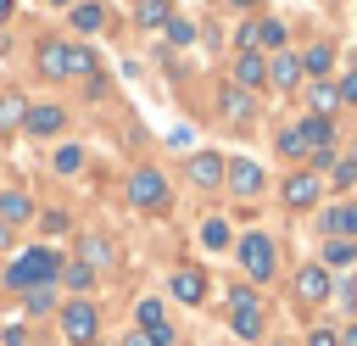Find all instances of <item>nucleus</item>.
Returning a JSON list of instances; mask_svg holds the SVG:
<instances>
[{
	"mask_svg": "<svg viewBox=\"0 0 357 346\" xmlns=\"http://www.w3.org/2000/svg\"><path fill=\"white\" fill-rule=\"evenodd\" d=\"M39 73L45 78H95V56L67 39H39Z\"/></svg>",
	"mask_w": 357,
	"mask_h": 346,
	"instance_id": "nucleus-1",
	"label": "nucleus"
},
{
	"mask_svg": "<svg viewBox=\"0 0 357 346\" xmlns=\"http://www.w3.org/2000/svg\"><path fill=\"white\" fill-rule=\"evenodd\" d=\"M50 279H61V257H56L50 246H33V251H22V257L6 268V285H11V290H45Z\"/></svg>",
	"mask_w": 357,
	"mask_h": 346,
	"instance_id": "nucleus-2",
	"label": "nucleus"
},
{
	"mask_svg": "<svg viewBox=\"0 0 357 346\" xmlns=\"http://www.w3.org/2000/svg\"><path fill=\"white\" fill-rule=\"evenodd\" d=\"M128 201H134V206H145V212H151V206H162V201H167V179H162L156 167L128 173Z\"/></svg>",
	"mask_w": 357,
	"mask_h": 346,
	"instance_id": "nucleus-3",
	"label": "nucleus"
},
{
	"mask_svg": "<svg viewBox=\"0 0 357 346\" xmlns=\"http://www.w3.org/2000/svg\"><path fill=\"white\" fill-rule=\"evenodd\" d=\"M229 307H234V313H229L234 335H245V340H251V335H262V301H257L251 290H234V296H229Z\"/></svg>",
	"mask_w": 357,
	"mask_h": 346,
	"instance_id": "nucleus-4",
	"label": "nucleus"
},
{
	"mask_svg": "<svg viewBox=\"0 0 357 346\" xmlns=\"http://www.w3.org/2000/svg\"><path fill=\"white\" fill-rule=\"evenodd\" d=\"M61 329H67V340L89 346V340H95V329H100V318H95V307H89V301H67V307H61Z\"/></svg>",
	"mask_w": 357,
	"mask_h": 346,
	"instance_id": "nucleus-5",
	"label": "nucleus"
},
{
	"mask_svg": "<svg viewBox=\"0 0 357 346\" xmlns=\"http://www.w3.org/2000/svg\"><path fill=\"white\" fill-rule=\"evenodd\" d=\"M240 262H245L251 279H268V273H273V240H268V234H245V240H240Z\"/></svg>",
	"mask_w": 357,
	"mask_h": 346,
	"instance_id": "nucleus-6",
	"label": "nucleus"
},
{
	"mask_svg": "<svg viewBox=\"0 0 357 346\" xmlns=\"http://www.w3.org/2000/svg\"><path fill=\"white\" fill-rule=\"evenodd\" d=\"M329 290H335V279H329L324 262H307V268L296 273V296H301V301H324Z\"/></svg>",
	"mask_w": 357,
	"mask_h": 346,
	"instance_id": "nucleus-7",
	"label": "nucleus"
},
{
	"mask_svg": "<svg viewBox=\"0 0 357 346\" xmlns=\"http://www.w3.org/2000/svg\"><path fill=\"white\" fill-rule=\"evenodd\" d=\"M22 128H28V134H39V140H50V134H61V128H67V112H61V106H28Z\"/></svg>",
	"mask_w": 357,
	"mask_h": 346,
	"instance_id": "nucleus-8",
	"label": "nucleus"
},
{
	"mask_svg": "<svg viewBox=\"0 0 357 346\" xmlns=\"http://www.w3.org/2000/svg\"><path fill=\"white\" fill-rule=\"evenodd\" d=\"M223 179H229L234 195H257L262 190V167L257 162H223Z\"/></svg>",
	"mask_w": 357,
	"mask_h": 346,
	"instance_id": "nucleus-9",
	"label": "nucleus"
},
{
	"mask_svg": "<svg viewBox=\"0 0 357 346\" xmlns=\"http://www.w3.org/2000/svg\"><path fill=\"white\" fill-rule=\"evenodd\" d=\"M324 229H329V240H357V201L329 206V212H324Z\"/></svg>",
	"mask_w": 357,
	"mask_h": 346,
	"instance_id": "nucleus-10",
	"label": "nucleus"
},
{
	"mask_svg": "<svg viewBox=\"0 0 357 346\" xmlns=\"http://www.w3.org/2000/svg\"><path fill=\"white\" fill-rule=\"evenodd\" d=\"M190 179H195L201 190H218V184H223V156H218V151H201V156L190 162Z\"/></svg>",
	"mask_w": 357,
	"mask_h": 346,
	"instance_id": "nucleus-11",
	"label": "nucleus"
},
{
	"mask_svg": "<svg viewBox=\"0 0 357 346\" xmlns=\"http://www.w3.org/2000/svg\"><path fill=\"white\" fill-rule=\"evenodd\" d=\"M318 201V173H290L284 179V206H312Z\"/></svg>",
	"mask_w": 357,
	"mask_h": 346,
	"instance_id": "nucleus-12",
	"label": "nucleus"
},
{
	"mask_svg": "<svg viewBox=\"0 0 357 346\" xmlns=\"http://www.w3.org/2000/svg\"><path fill=\"white\" fill-rule=\"evenodd\" d=\"M218 106H223V117H229V123H251V95H245L240 84H223Z\"/></svg>",
	"mask_w": 357,
	"mask_h": 346,
	"instance_id": "nucleus-13",
	"label": "nucleus"
},
{
	"mask_svg": "<svg viewBox=\"0 0 357 346\" xmlns=\"http://www.w3.org/2000/svg\"><path fill=\"white\" fill-rule=\"evenodd\" d=\"M28 218H33V201H28L22 190H0V223L17 229V223H28Z\"/></svg>",
	"mask_w": 357,
	"mask_h": 346,
	"instance_id": "nucleus-14",
	"label": "nucleus"
},
{
	"mask_svg": "<svg viewBox=\"0 0 357 346\" xmlns=\"http://www.w3.org/2000/svg\"><path fill=\"white\" fill-rule=\"evenodd\" d=\"M78 262H84L89 273L112 268V240H106V234H89V240H84V251H78Z\"/></svg>",
	"mask_w": 357,
	"mask_h": 346,
	"instance_id": "nucleus-15",
	"label": "nucleus"
},
{
	"mask_svg": "<svg viewBox=\"0 0 357 346\" xmlns=\"http://www.w3.org/2000/svg\"><path fill=\"white\" fill-rule=\"evenodd\" d=\"M173 296H178V301H201V296H206V273H201V268H178V273H173Z\"/></svg>",
	"mask_w": 357,
	"mask_h": 346,
	"instance_id": "nucleus-16",
	"label": "nucleus"
},
{
	"mask_svg": "<svg viewBox=\"0 0 357 346\" xmlns=\"http://www.w3.org/2000/svg\"><path fill=\"white\" fill-rule=\"evenodd\" d=\"M262 78H268V61L257 50H240L234 56V84H262Z\"/></svg>",
	"mask_w": 357,
	"mask_h": 346,
	"instance_id": "nucleus-17",
	"label": "nucleus"
},
{
	"mask_svg": "<svg viewBox=\"0 0 357 346\" xmlns=\"http://www.w3.org/2000/svg\"><path fill=\"white\" fill-rule=\"evenodd\" d=\"M268 78H273L279 89H290V84H301V56H284V50H279V56L268 61Z\"/></svg>",
	"mask_w": 357,
	"mask_h": 346,
	"instance_id": "nucleus-18",
	"label": "nucleus"
},
{
	"mask_svg": "<svg viewBox=\"0 0 357 346\" xmlns=\"http://www.w3.org/2000/svg\"><path fill=\"white\" fill-rule=\"evenodd\" d=\"M301 134H307V145H312V151H329V145H335V123H329V117H307V123H301Z\"/></svg>",
	"mask_w": 357,
	"mask_h": 346,
	"instance_id": "nucleus-19",
	"label": "nucleus"
},
{
	"mask_svg": "<svg viewBox=\"0 0 357 346\" xmlns=\"http://www.w3.org/2000/svg\"><path fill=\"white\" fill-rule=\"evenodd\" d=\"M100 22H106V11H100L95 0H78V6H73V28H78V33H95Z\"/></svg>",
	"mask_w": 357,
	"mask_h": 346,
	"instance_id": "nucleus-20",
	"label": "nucleus"
},
{
	"mask_svg": "<svg viewBox=\"0 0 357 346\" xmlns=\"http://www.w3.org/2000/svg\"><path fill=\"white\" fill-rule=\"evenodd\" d=\"M335 112H340L335 84H312V117H329V123H335Z\"/></svg>",
	"mask_w": 357,
	"mask_h": 346,
	"instance_id": "nucleus-21",
	"label": "nucleus"
},
{
	"mask_svg": "<svg viewBox=\"0 0 357 346\" xmlns=\"http://www.w3.org/2000/svg\"><path fill=\"white\" fill-rule=\"evenodd\" d=\"M134 17H139V28H167V22H173V17H167V0H139Z\"/></svg>",
	"mask_w": 357,
	"mask_h": 346,
	"instance_id": "nucleus-22",
	"label": "nucleus"
},
{
	"mask_svg": "<svg viewBox=\"0 0 357 346\" xmlns=\"http://www.w3.org/2000/svg\"><path fill=\"white\" fill-rule=\"evenodd\" d=\"M324 262H329V268H351V262H357V240H329V246H324Z\"/></svg>",
	"mask_w": 357,
	"mask_h": 346,
	"instance_id": "nucleus-23",
	"label": "nucleus"
},
{
	"mask_svg": "<svg viewBox=\"0 0 357 346\" xmlns=\"http://www.w3.org/2000/svg\"><path fill=\"white\" fill-rule=\"evenodd\" d=\"M307 151H312V145H307V134H301V123L279 134V156H290V162H296V156H307Z\"/></svg>",
	"mask_w": 357,
	"mask_h": 346,
	"instance_id": "nucleus-24",
	"label": "nucleus"
},
{
	"mask_svg": "<svg viewBox=\"0 0 357 346\" xmlns=\"http://www.w3.org/2000/svg\"><path fill=\"white\" fill-rule=\"evenodd\" d=\"M22 117H28V106H22V95H0V134H6V128H17Z\"/></svg>",
	"mask_w": 357,
	"mask_h": 346,
	"instance_id": "nucleus-25",
	"label": "nucleus"
},
{
	"mask_svg": "<svg viewBox=\"0 0 357 346\" xmlns=\"http://www.w3.org/2000/svg\"><path fill=\"white\" fill-rule=\"evenodd\" d=\"M329 67H335V50H329V45H312V50L301 56V73H329Z\"/></svg>",
	"mask_w": 357,
	"mask_h": 346,
	"instance_id": "nucleus-26",
	"label": "nucleus"
},
{
	"mask_svg": "<svg viewBox=\"0 0 357 346\" xmlns=\"http://www.w3.org/2000/svg\"><path fill=\"white\" fill-rule=\"evenodd\" d=\"M257 45H273V50H279V45H284V22H273V17L257 22Z\"/></svg>",
	"mask_w": 357,
	"mask_h": 346,
	"instance_id": "nucleus-27",
	"label": "nucleus"
},
{
	"mask_svg": "<svg viewBox=\"0 0 357 346\" xmlns=\"http://www.w3.org/2000/svg\"><path fill=\"white\" fill-rule=\"evenodd\" d=\"M73 167H84V151L78 145H61L56 151V173H73Z\"/></svg>",
	"mask_w": 357,
	"mask_h": 346,
	"instance_id": "nucleus-28",
	"label": "nucleus"
},
{
	"mask_svg": "<svg viewBox=\"0 0 357 346\" xmlns=\"http://www.w3.org/2000/svg\"><path fill=\"white\" fill-rule=\"evenodd\" d=\"M61 273H67V290H89V285H95V273H89L84 262H73V268H61Z\"/></svg>",
	"mask_w": 357,
	"mask_h": 346,
	"instance_id": "nucleus-29",
	"label": "nucleus"
},
{
	"mask_svg": "<svg viewBox=\"0 0 357 346\" xmlns=\"http://www.w3.org/2000/svg\"><path fill=\"white\" fill-rule=\"evenodd\" d=\"M201 240H206V246H229V229H223V223H218V218H212V223H206V229H201Z\"/></svg>",
	"mask_w": 357,
	"mask_h": 346,
	"instance_id": "nucleus-30",
	"label": "nucleus"
},
{
	"mask_svg": "<svg viewBox=\"0 0 357 346\" xmlns=\"http://www.w3.org/2000/svg\"><path fill=\"white\" fill-rule=\"evenodd\" d=\"M335 184L351 190V184H357V162H335Z\"/></svg>",
	"mask_w": 357,
	"mask_h": 346,
	"instance_id": "nucleus-31",
	"label": "nucleus"
},
{
	"mask_svg": "<svg viewBox=\"0 0 357 346\" xmlns=\"http://www.w3.org/2000/svg\"><path fill=\"white\" fill-rule=\"evenodd\" d=\"M167 39H173V45H190L195 28H190V22H167Z\"/></svg>",
	"mask_w": 357,
	"mask_h": 346,
	"instance_id": "nucleus-32",
	"label": "nucleus"
},
{
	"mask_svg": "<svg viewBox=\"0 0 357 346\" xmlns=\"http://www.w3.org/2000/svg\"><path fill=\"white\" fill-rule=\"evenodd\" d=\"M22 301H28V313H50V290H28Z\"/></svg>",
	"mask_w": 357,
	"mask_h": 346,
	"instance_id": "nucleus-33",
	"label": "nucleus"
},
{
	"mask_svg": "<svg viewBox=\"0 0 357 346\" xmlns=\"http://www.w3.org/2000/svg\"><path fill=\"white\" fill-rule=\"evenodd\" d=\"M39 223H45V234H61V229H67V212H45Z\"/></svg>",
	"mask_w": 357,
	"mask_h": 346,
	"instance_id": "nucleus-34",
	"label": "nucleus"
},
{
	"mask_svg": "<svg viewBox=\"0 0 357 346\" xmlns=\"http://www.w3.org/2000/svg\"><path fill=\"white\" fill-rule=\"evenodd\" d=\"M335 95H340V100H357V73H346V78H340V89H335Z\"/></svg>",
	"mask_w": 357,
	"mask_h": 346,
	"instance_id": "nucleus-35",
	"label": "nucleus"
},
{
	"mask_svg": "<svg viewBox=\"0 0 357 346\" xmlns=\"http://www.w3.org/2000/svg\"><path fill=\"white\" fill-rule=\"evenodd\" d=\"M307 346H340V340H335V329H312V335H307Z\"/></svg>",
	"mask_w": 357,
	"mask_h": 346,
	"instance_id": "nucleus-36",
	"label": "nucleus"
},
{
	"mask_svg": "<svg viewBox=\"0 0 357 346\" xmlns=\"http://www.w3.org/2000/svg\"><path fill=\"white\" fill-rule=\"evenodd\" d=\"M123 346H156V340H151V335H145V329H134V335H128V340H123Z\"/></svg>",
	"mask_w": 357,
	"mask_h": 346,
	"instance_id": "nucleus-37",
	"label": "nucleus"
},
{
	"mask_svg": "<svg viewBox=\"0 0 357 346\" xmlns=\"http://www.w3.org/2000/svg\"><path fill=\"white\" fill-rule=\"evenodd\" d=\"M6 246H11V223H0V251H6Z\"/></svg>",
	"mask_w": 357,
	"mask_h": 346,
	"instance_id": "nucleus-38",
	"label": "nucleus"
},
{
	"mask_svg": "<svg viewBox=\"0 0 357 346\" xmlns=\"http://www.w3.org/2000/svg\"><path fill=\"white\" fill-rule=\"evenodd\" d=\"M335 340H340V346H357V329H346V335H335Z\"/></svg>",
	"mask_w": 357,
	"mask_h": 346,
	"instance_id": "nucleus-39",
	"label": "nucleus"
},
{
	"mask_svg": "<svg viewBox=\"0 0 357 346\" xmlns=\"http://www.w3.org/2000/svg\"><path fill=\"white\" fill-rule=\"evenodd\" d=\"M11 6H17V0H0V22H6V17H11Z\"/></svg>",
	"mask_w": 357,
	"mask_h": 346,
	"instance_id": "nucleus-40",
	"label": "nucleus"
},
{
	"mask_svg": "<svg viewBox=\"0 0 357 346\" xmlns=\"http://www.w3.org/2000/svg\"><path fill=\"white\" fill-rule=\"evenodd\" d=\"M56 6H78V0H56Z\"/></svg>",
	"mask_w": 357,
	"mask_h": 346,
	"instance_id": "nucleus-41",
	"label": "nucleus"
}]
</instances>
